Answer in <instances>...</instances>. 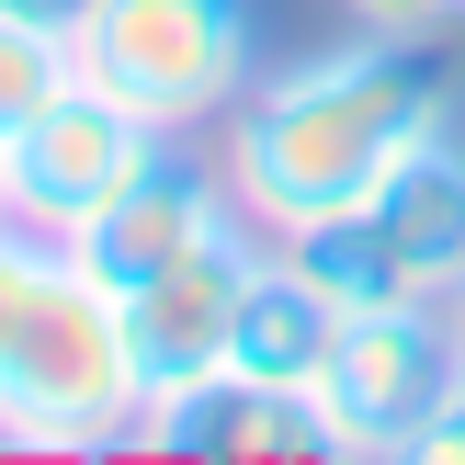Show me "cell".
I'll return each instance as SVG.
<instances>
[{
	"label": "cell",
	"instance_id": "obj_14",
	"mask_svg": "<svg viewBox=\"0 0 465 465\" xmlns=\"http://www.w3.org/2000/svg\"><path fill=\"white\" fill-rule=\"evenodd\" d=\"M409 465H465V386L431 409V431H420V454H409Z\"/></svg>",
	"mask_w": 465,
	"mask_h": 465
},
{
	"label": "cell",
	"instance_id": "obj_15",
	"mask_svg": "<svg viewBox=\"0 0 465 465\" xmlns=\"http://www.w3.org/2000/svg\"><path fill=\"white\" fill-rule=\"evenodd\" d=\"M0 12H12V23H57V35H68V23H80L91 0H0Z\"/></svg>",
	"mask_w": 465,
	"mask_h": 465
},
{
	"label": "cell",
	"instance_id": "obj_9",
	"mask_svg": "<svg viewBox=\"0 0 465 465\" xmlns=\"http://www.w3.org/2000/svg\"><path fill=\"white\" fill-rule=\"evenodd\" d=\"M148 443L159 454H341L318 386H272V375H239V363L148 398Z\"/></svg>",
	"mask_w": 465,
	"mask_h": 465
},
{
	"label": "cell",
	"instance_id": "obj_13",
	"mask_svg": "<svg viewBox=\"0 0 465 465\" xmlns=\"http://www.w3.org/2000/svg\"><path fill=\"white\" fill-rule=\"evenodd\" d=\"M352 23H363V35H431L443 0H352Z\"/></svg>",
	"mask_w": 465,
	"mask_h": 465
},
{
	"label": "cell",
	"instance_id": "obj_2",
	"mask_svg": "<svg viewBox=\"0 0 465 465\" xmlns=\"http://www.w3.org/2000/svg\"><path fill=\"white\" fill-rule=\"evenodd\" d=\"M125 431H148V375H136L125 307L57 250L35 272V295L12 307V330H0V443L103 454Z\"/></svg>",
	"mask_w": 465,
	"mask_h": 465
},
{
	"label": "cell",
	"instance_id": "obj_5",
	"mask_svg": "<svg viewBox=\"0 0 465 465\" xmlns=\"http://www.w3.org/2000/svg\"><path fill=\"white\" fill-rule=\"evenodd\" d=\"M465 386V363H454V330H443V307H352L341 318V352H330V375H318V409H330V443L341 454H420V431H431V409H443Z\"/></svg>",
	"mask_w": 465,
	"mask_h": 465
},
{
	"label": "cell",
	"instance_id": "obj_12",
	"mask_svg": "<svg viewBox=\"0 0 465 465\" xmlns=\"http://www.w3.org/2000/svg\"><path fill=\"white\" fill-rule=\"evenodd\" d=\"M45 262H57V239H35L23 216H0V330H12V307L35 295V272H45Z\"/></svg>",
	"mask_w": 465,
	"mask_h": 465
},
{
	"label": "cell",
	"instance_id": "obj_16",
	"mask_svg": "<svg viewBox=\"0 0 465 465\" xmlns=\"http://www.w3.org/2000/svg\"><path fill=\"white\" fill-rule=\"evenodd\" d=\"M443 330H454V363H465V284L443 295Z\"/></svg>",
	"mask_w": 465,
	"mask_h": 465
},
{
	"label": "cell",
	"instance_id": "obj_11",
	"mask_svg": "<svg viewBox=\"0 0 465 465\" xmlns=\"http://www.w3.org/2000/svg\"><path fill=\"white\" fill-rule=\"evenodd\" d=\"M57 91H80L68 35H57V23H12V12H0V148H12V136L35 125Z\"/></svg>",
	"mask_w": 465,
	"mask_h": 465
},
{
	"label": "cell",
	"instance_id": "obj_4",
	"mask_svg": "<svg viewBox=\"0 0 465 465\" xmlns=\"http://www.w3.org/2000/svg\"><path fill=\"white\" fill-rule=\"evenodd\" d=\"M68 57L91 91L182 136L239 114V91L262 80V23H250V0H91L68 23Z\"/></svg>",
	"mask_w": 465,
	"mask_h": 465
},
{
	"label": "cell",
	"instance_id": "obj_10",
	"mask_svg": "<svg viewBox=\"0 0 465 465\" xmlns=\"http://www.w3.org/2000/svg\"><path fill=\"white\" fill-rule=\"evenodd\" d=\"M341 318H352V307H341L295 250H262L250 284H239L227 363H239V375H272V386H318V375H330V352H341Z\"/></svg>",
	"mask_w": 465,
	"mask_h": 465
},
{
	"label": "cell",
	"instance_id": "obj_7",
	"mask_svg": "<svg viewBox=\"0 0 465 465\" xmlns=\"http://www.w3.org/2000/svg\"><path fill=\"white\" fill-rule=\"evenodd\" d=\"M250 216L216 227L204 250H182L171 272H148L136 295H114L125 307V341H136V375H148V398H171V386L216 375L227 363V330H239V284H250Z\"/></svg>",
	"mask_w": 465,
	"mask_h": 465
},
{
	"label": "cell",
	"instance_id": "obj_1",
	"mask_svg": "<svg viewBox=\"0 0 465 465\" xmlns=\"http://www.w3.org/2000/svg\"><path fill=\"white\" fill-rule=\"evenodd\" d=\"M454 103V68L431 35H352L330 57H295L239 91L227 114V193L250 227L295 239V227L363 204Z\"/></svg>",
	"mask_w": 465,
	"mask_h": 465
},
{
	"label": "cell",
	"instance_id": "obj_17",
	"mask_svg": "<svg viewBox=\"0 0 465 465\" xmlns=\"http://www.w3.org/2000/svg\"><path fill=\"white\" fill-rule=\"evenodd\" d=\"M0 216H12V193H0Z\"/></svg>",
	"mask_w": 465,
	"mask_h": 465
},
{
	"label": "cell",
	"instance_id": "obj_3",
	"mask_svg": "<svg viewBox=\"0 0 465 465\" xmlns=\"http://www.w3.org/2000/svg\"><path fill=\"white\" fill-rule=\"evenodd\" d=\"M284 250L341 307H443L465 284V148H454V125H431L363 204L295 227Z\"/></svg>",
	"mask_w": 465,
	"mask_h": 465
},
{
	"label": "cell",
	"instance_id": "obj_18",
	"mask_svg": "<svg viewBox=\"0 0 465 465\" xmlns=\"http://www.w3.org/2000/svg\"><path fill=\"white\" fill-rule=\"evenodd\" d=\"M443 12H465V0H443Z\"/></svg>",
	"mask_w": 465,
	"mask_h": 465
},
{
	"label": "cell",
	"instance_id": "obj_8",
	"mask_svg": "<svg viewBox=\"0 0 465 465\" xmlns=\"http://www.w3.org/2000/svg\"><path fill=\"white\" fill-rule=\"evenodd\" d=\"M216 227H239V193H227V171H193V159H171V148H159L148 171H136L125 193H114L103 216L68 239V262H80L103 295H136L148 272H171L182 250H204Z\"/></svg>",
	"mask_w": 465,
	"mask_h": 465
},
{
	"label": "cell",
	"instance_id": "obj_6",
	"mask_svg": "<svg viewBox=\"0 0 465 465\" xmlns=\"http://www.w3.org/2000/svg\"><path fill=\"white\" fill-rule=\"evenodd\" d=\"M171 148V136L148 125V114H125L114 103V91H57V103L35 114V125L12 136V148H0V193H12V216L35 227V239H80L91 216H103L114 193H125L136 171H148V159Z\"/></svg>",
	"mask_w": 465,
	"mask_h": 465
}]
</instances>
